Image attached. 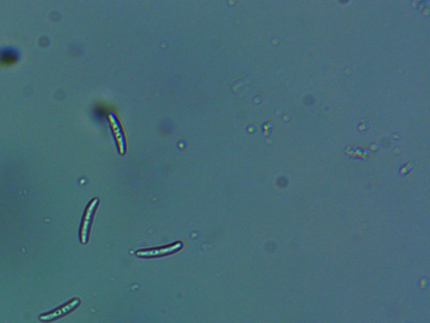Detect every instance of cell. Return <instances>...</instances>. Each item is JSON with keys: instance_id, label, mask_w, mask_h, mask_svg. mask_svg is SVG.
Returning <instances> with one entry per match:
<instances>
[{"instance_id": "obj_2", "label": "cell", "mask_w": 430, "mask_h": 323, "mask_svg": "<svg viewBox=\"0 0 430 323\" xmlns=\"http://www.w3.org/2000/svg\"><path fill=\"white\" fill-rule=\"evenodd\" d=\"M97 204H98V199H94L90 203L87 210L85 211V217H84V220H83L82 228H81V233H80L82 243H86V241H87L89 226H90V223H91V217H92L94 210L96 209Z\"/></svg>"}, {"instance_id": "obj_3", "label": "cell", "mask_w": 430, "mask_h": 323, "mask_svg": "<svg viewBox=\"0 0 430 323\" xmlns=\"http://www.w3.org/2000/svg\"><path fill=\"white\" fill-rule=\"evenodd\" d=\"M183 247V243L182 242H176L174 245L169 246V247H163L159 249L153 250H145V251H139L137 252V255L139 257H155V256L164 255L167 253H171V252H175L177 250L181 249Z\"/></svg>"}, {"instance_id": "obj_1", "label": "cell", "mask_w": 430, "mask_h": 323, "mask_svg": "<svg viewBox=\"0 0 430 323\" xmlns=\"http://www.w3.org/2000/svg\"><path fill=\"white\" fill-rule=\"evenodd\" d=\"M80 303V300L79 298L74 299L70 303H68L67 304H65V306L61 307L60 309H56V310H54V311L51 312L49 314L41 315L40 320H43V321H49V320H54L56 318L60 317V316H62V315H65V314H67L68 312H70L74 308H76Z\"/></svg>"}]
</instances>
